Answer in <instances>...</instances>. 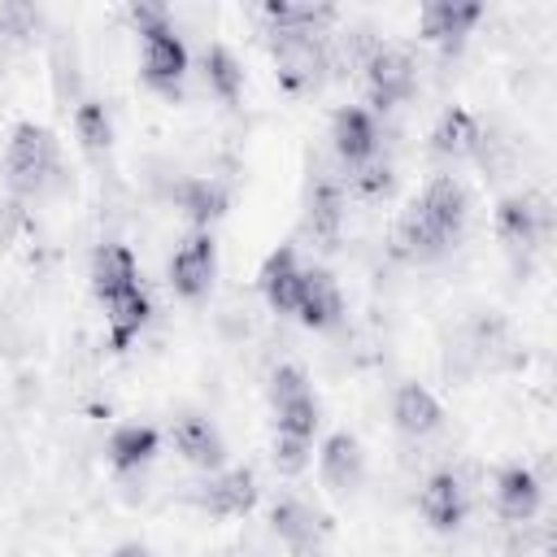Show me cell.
Returning a JSON list of instances; mask_svg holds the SVG:
<instances>
[{
	"mask_svg": "<svg viewBox=\"0 0 557 557\" xmlns=\"http://www.w3.org/2000/svg\"><path fill=\"white\" fill-rule=\"evenodd\" d=\"M74 131H78V139H83V148L87 152H104L109 148V113H104V104H96V100H87V104H78V113H74Z\"/></svg>",
	"mask_w": 557,
	"mask_h": 557,
	"instance_id": "27",
	"label": "cell"
},
{
	"mask_svg": "<svg viewBox=\"0 0 557 557\" xmlns=\"http://www.w3.org/2000/svg\"><path fill=\"white\" fill-rule=\"evenodd\" d=\"M113 557H148V553H144V548H139V544H126V548H117V553H113Z\"/></svg>",
	"mask_w": 557,
	"mask_h": 557,
	"instance_id": "30",
	"label": "cell"
},
{
	"mask_svg": "<svg viewBox=\"0 0 557 557\" xmlns=\"http://www.w3.org/2000/svg\"><path fill=\"white\" fill-rule=\"evenodd\" d=\"M392 418L405 435H431L440 426V400L422 387V383H400L396 387V400H392Z\"/></svg>",
	"mask_w": 557,
	"mask_h": 557,
	"instance_id": "17",
	"label": "cell"
},
{
	"mask_svg": "<svg viewBox=\"0 0 557 557\" xmlns=\"http://www.w3.org/2000/svg\"><path fill=\"white\" fill-rule=\"evenodd\" d=\"M174 448L191 461V466H218L222 461V435L205 422V418H178L174 426Z\"/></svg>",
	"mask_w": 557,
	"mask_h": 557,
	"instance_id": "21",
	"label": "cell"
},
{
	"mask_svg": "<svg viewBox=\"0 0 557 557\" xmlns=\"http://www.w3.org/2000/svg\"><path fill=\"white\" fill-rule=\"evenodd\" d=\"M4 174H9V187L22 191V196H35L52 183L57 174V139L52 131L35 126V122H22L9 139V152H4Z\"/></svg>",
	"mask_w": 557,
	"mask_h": 557,
	"instance_id": "1",
	"label": "cell"
},
{
	"mask_svg": "<svg viewBox=\"0 0 557 557\" xmlns=\"http://www.w3.org/2000/svg\"><path fill=\"white\" fill-rule=\"evenodd\" d=\"M205 78H209V87H213L222 100H235L239 87H244V70H239V61H235L226 48H209V52H205Z\"/></svg>",
	"mask_w": 557,
	"mask_h": 557,
	"instance_id": "26",
	"label": "cell"
},
{
	"mask_svg": "<svg viewBox=\"0 0 557 557\" xmlns=\"http://www.w3.org/2000/svg\"><path fill=\"white\" fill-rule=\"evenodd\" d=\"M374 122H370V113L366 109H339L335 113V122H331V144H335V152H339V161L344 165H366L370 161V152H374Z\"/></svg>",
	"mask_w": 557,
	"mask_h": 557,
	"instance_id": "11",
	"label": "cell"
},
{
	"mask_svg": "<svg viewBox=\"0 0 557 557\" xmlns=\"http://www.w3.org/2000/svg\"><path fill=\"white\" fill-rule=\"evenodd\" d=\"M339 222H344V200H339V187L318 178L313 191H309V231L331 248L335 235H339Z\"/></svg>",
	"mask_w": 557,
	"mask_h": 557,
	"instance_id": "22",
	"label": "cell"
},
{
	"mask_svg": "<svg viewBox=\"0 0 557 557\" xmlns=\"http://www.w3.org/2000/svg\"><path fill=\"white\" fill-rule=\"evenodd\" d=\"M270 400H274V413H278V431L283 435H296V440H313L318 431V400L305 383V374L296 366H278L274 379H270Z\"/></svg>",
	"mask_w": 557,
	"mask_h": 557,
	"instance_id": "2",
	"label": "cell"
},
{
	"mask_svg": "<svg viewBox=\"0 0 557 557\" xmlns=\"http://www.w3.org/2000/svg\"><path fill=\"white\" fill-rule=\"evenodd\" d=\"M139 35H144V78H148L152 87L174 91L178 78H183V70H187V48H183V39L165 26V17L152 22V26H144Z\"/></svg>",
	"mask_w": 557,
	"mask_h": 557,
	"instance_id": "6",
	"label": "cell"
},
{
	"mask_svg": "<svg viewBox=\"0 0 557 557\" xmlns=\"http://www.w3.org/2000/svg\"><path fill=\"white\" fill-rule=\"evenodd\" d=\"M479 144H483V131H479V122L466 109H448L440 117V126L431 131V148L440 157H470Z\"/></svg>",
	"mask_w": 557,
	"mask_h": 557,
	"instance_id": "20",
	"label": "cell"
},
{
	"mask_svg": "<svg viewBox=\"0 0 557 557\" xmlns=\"http://www.w3.org/2000/svg\"><path fill=\"white\" fill-rule=\"evenodd\" d=\"M270 48H274V65H278V78L292 87V91H305L322 78V44L313 30H292V26H274L270 30Z\"/></svg>",
	"mask_w": 557,
	"mask_h": 557,
	"instance_id": "3",
	"label": "cell"
},
{
	"mask_svg": "<svg viewBox=\"0 0 557 557\" xmlns=\"http://www.w3.org/2000/svg\"><path fill=\"white\" fill-rule=\"evenodd\" d=\"M496 509L509 522H527L540 509V483H535V474L522 470V466L500 470L496 474Z\"/></svg>",
	"mask_w": 557,
	"mask_h": 557,
	"instance_id": "19",
	"label": "cell"
},
{
	"mask_svg": "<svg viewBox=\"0 0 557 557\" xmlns=\"http://www.w3.org/2000/svg\"><path fill=\"white\" fill-rule=\"evenodd\" d=\"M296 313L305 326H331L339 318V287L326 270L309 265L300 270V287H296Z\"/></svg>",
	"mask_w": 557,
	"mask_h": 557,
	"instance_id": "10",
	"label": "cell"
},
{
	"mask_svg": "<svg viewBox=\"0 0 557 557\" xmlns=\"http://www.w3.org/2000/svg\"><path fill=\"white\" fill-rule=\"evenodd\" d=\"M418 509L435 531H453L466 513V492H461L457 474H431L422 496H418Z\"/></svg>",
	"mask_w": 557,
	"mask_h": 557,
	"instance_id": "13",
	"label": "cell"
},
{
	"mask_svg": "<svg viewBox=\"0 0 557 557\" xmlns=\"http://www.w3.org/2000/svg\"><path fill=\"white\" fill-rule=\"evenodd\" d=\"M357 187H361L366 196H379V191H387V187H392V174H387V165H366V170L357 174Z\"/></svg>",
	"mask_w": 557,
	"mask_h": 557,
	"instance_id": "29",
	"label": "cell"
},
{
	"mask_svg": "<svg viewBox=\"0 0 557 557\" xmlns=\"http://www.w3.org/2000/svg\"><path fill=\"white\" fill-rule=\"evenodd\" d=\"M366 83L379 109H392L413 91V61L400 48H370L366 57Z\"/></svg>",
	"mask_w": 557,
	"mask_h": 557,
	"instance_id": "7",
	"label": "cell"
},
{
	"mask_svg": "<svg viewBox=\"0 0 557 557\" xmlns=\"http://www.w3.org/2000/svg\"><path fill=\"white\" fill-rule=\"evenodd\" d=\"M479 4H453V0H435V4H426L422 9V35L426 39H435V44H444V48H457L466 35H470V26L479 22Z\"/></svg>",
	"mask_w": 557,
	"mask_h": 557,
	"instance_id": "16",
	"label": "cell"
},
{
	"mask_svg": "<svg viewBox=\"0 0 557 557\" xmlns=\"http://www.w3.org/2000/svg\"><path fill=\"white\" fill-rule=\"evenodd\" d=\"M257 283H261V296L270 300V309H278V313H296L300 265H296V252H292L287 244H283V248H274V252L265 257V265H261Z\"/></svg>",
	"mask_w": 557,
	"mask_h": 557,
	"instance_id": "12",
	"label": "cell"
},
{
	"mask_svg": "<svg viewBox=\"0 0 557 557\" xmlns=\"http://www.w3.org/2000/svg\"><path fill=\"white\" fill-rule=\"evenodd\" d=\"M318 466H322V483H326V487L348 492V487L361 483V466H366V461H361V444H357L348 431H335V435L322 444Z\"/></svg>",
	"mask_w": 557,
	"mask_h": 557,
	"instance_id": "14",
	"label": "cell"
},
{
	"mask_svg": "<svg viewBox=\"0 0 557 557\" xmlns=\"http://www.w3.org/2000/svg\"><path fill=\"white\" fill-rule=\"evenodd\" d=\"M152 453H157V431H152V426L131 422V426H117V431L109 435V461H113L117 470H135V466H144Z\"/></svg>",
	"mask_w": 557,
	"mask_h": 557,
	"instance_id": "23",
	"label": "cell"
},
{
	"mask_svg": "<svg viewBox=\"0 0 557 557\" xmlns=\"http://www.w3.org/2000/svg\"><path fill=\"white\" fill-rule=\"evenodd\" d=\"M178 205H183L196 222H213V218L226 209V191H222L218 183H209V178H191V183H183Z\"/></svg>",
	"mask_w": 557,
	"mask_h": 557,
	"instance_id": "25",
	"label": "cell"
},
{
	"mask_svg": "<svg viewBox=\"0 0 557 557\" xmlns=\"http://www.w3.org/2000/svg\"><path fill=\"white\" fill-rule=\"evenodd\" d=\"M496 226L509 244H535L544 231H548V200L535 196V191H522V196H509L500 200L496 209Z\"/></svg>",
	"mask_w": 557,
	"mask_h": 557,
	"instance_id": "9",
	"label": "cell"
},
{
	"mask_svg": "<svg viewBox=\"0 0 557 557\" xmlns=\"http://www.w3.org/2000/svg\"><path fill=\"white\" fill-rule=\"evenodd\" d=\"M270 522H274V535H278L296 557H309V553L318 548L322 522H318V513H313L309 505H300V500H278L274 513H270Z\"/></svg>",
	"mask_w": 557,
	"mask_h": 557,
	"instance_id": "15",
	"label": "cell"
},
{
	"mask_svg": "<svg viewBox=\"0 0 557 557\" xmlns=\"http://www.w3.org/2000/svg\"><path fill=\"white\" fill-rule=\"evenodd\" d=\"M305 461H309V440H296V435H274V466L283 470V474H296V470H305Z\"/></svg>",
	"mask_w": 557,
	"mask_h": 557,
	"instance_id": "28",
	"label": "cell"
},
{
	"mask_svg": "<svg viewBox=\"0 0 557 557\" xmlns=\"http://www.w3.org/2000/svg\"><path fill=\"white\" fill-rule=\"evenodd\" d=\"M104 309H109V331H113V344H117V348H126V344L139 335V326L148 322V296H144V287L122 292V296L109 300Z\"/></svg>",
	"mask_w": 557,
	"mask_h": 557,
	"instance_id": "24",
	"label": "cell"
},
{
	"mask_svg": "<svg viewBox=\"0 0 557 557\" xmlns=\"http://www.w3.org/2000/svg\"><path fill=\"white\" fill-rule=\"evenodd\" d=\"M213 265H218V248H213V235L209 231H196L178 244V252L170 257V283L178 296L196 300L209 292L213 283Z\"/></svg>",
	"mask_w": 557,
	"mask_h": 557,
	"instance_id": "5",
	"label": "cell"
},
{
	"mask_svg": "<svg viewBox=\"0 0 557 557\" xmlns=\"http://www.w3.org/2000/svg\"><path fill=\"white\" fill-rule=\"evenodd\" d=\"M466 209H470L466 187H461L457 178H448V174L431 178V183H426V191L418 196V213L426 218V226L440 235V244H444V248L461 235V226H466Z\"/></svg>",
	"mask_w": 557,
	"mask_h": 557,
	"instance_id": "4",
	"label": "cell"
},
{
	"mask_svg": "<svg viewBox=\"0 0 557 557\" xmlns=\"http://www.w3.org/2000/svg\"><path fill=\"white\" fill-rule=\"evenodd\" d=\"M252 500H257V479H252V470H226V474H218V479L205 487V509L218 513V518H239V513L252 509Z\"/></svg>",
	"mask_w": 557,
	"mask_h": 557,
	"instance_id": "18",
	"label": "cell"
},
{
	"mask_svg": "<svg viewBox=\"0 0 557 557\" xmlns=\"http://www.w3.org/2000/svg\"><path fill=\"white\" fill-rule=\"evenodd\" d=\"M91 287L96 296L109 305L117 300L122 292L139 287V265H135V252L126 244H100L96 257H91Z\"/></svg>",
	"mask_w": 557,
	"mask_h": 557,
	"instance_id": "8",
	"label": "cell"
}]
</instances>
